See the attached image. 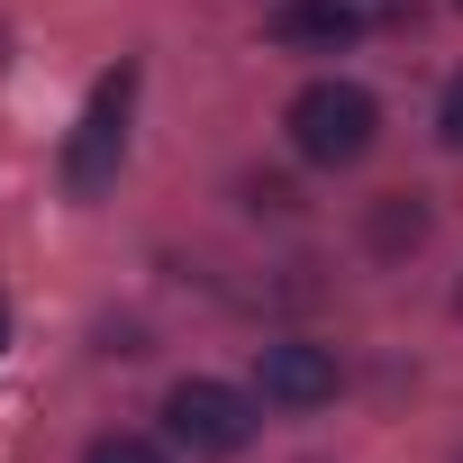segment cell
<instances>
[{
    "label": "cell",
    "mask_w": 463,
    "mask_h": 463,
    "mask_svg": "<svg viewBox=\"0 0 463 463\" xmlns=\"http://www.w3.org/2000/svg\"><path fill=\"white\" fill-rule=\"evenodd\" d=\"M418 237H427V209H418V200H382V209H373V246H382V255H400V246H418Z\"/></svg>",
    "instance_id": "6"
},
{
    "label": "cell",
    "mask_w": 463,
    "mask_h": 463,
    "mask_svg": "<svg viewBox=\"0 0 463 463\" xmlns=\"http://www.w3.org/2000/svg\"><path fill=\"white\" fill-rule=\"evenodd\" d=\"M373 128H382V109H373L364 82H309V91L291 100V146H300V164L345 173V164L373 155Z\"/></svg>",
    "instance_id": "1"
},
{
    "label": "cell",
    "mask_w": 463,
    "mask_h": 463,
    "mask_svg": "<svg viewBox=\"0 0 463 463\" xmlns=\"http://www.w3.org/2000/svg\"><path fill=\"white\" fill-rule=\"evenodd\" d=\"M82 463H164V454H155L146 436H100V445H91Z\"/></svg>",
    "instance_id": "7"
},
{
    "label": "cell",
    "mask_w": 463,
    "mask_h": 463,
    "mask_svg": "<svg viewBox=\"0 0 463 463\" xmlns=\"http://www.w3.org/2000/svg\"><path fill=\"white\" fill-rule=\"evenodd\" d=\"M0 345H10V309H0Z\"/></svg>",
    "instance_id": "10"
},
{
    "label": "cell",
    "mask_w": 463,
    "mask_h": 463,
    "mask_svg": "<svg viewBox=\"0 0 463 463\" xmlns=\"http://www.w3.org/2000/svg\"><path fill=\"white\" fill-rule=\"evenodd\" d=\"M273 37H282V46H309V55H336V46L364 37V19H354V0H282V10H273Z\"/></svg>",
    "instance_id": "5"
},
{
    "label": "cell",
    "mask_w": 463,
    "mask_h": 463,
    "mask_svg": "<svg viewBox=\"0 0 463 463\" xmlns=\"http://www.w3.org/2000/svg\"><path fill=\"white\" fill-rule=\"evenodd\" d=\"M128 100H137V64H118V73L91 82V100H82L73 137H64V191H73V200H100V191L118 182V155H128Z\"/></svg>",
    "instance_id": "2"
},
{
    "label": "cell",
    "mask_w": 463,
    "mask_h": 463,
    "mask_svg": "<svg viewBox=\"0 0 463 463\" xmlns=\"http://www.w3.org/2000/svg\"><path fill=\"white\" fill-rule=\"evenodd\" d=\"M436 128H445V146H454V155H463V73H454V82H445V109H436Z\"/></svg>",
    "instance_id": "8"
},
{
    "label": "cell",
    "mask_w": 463,
    "mask_h": 463,
    "mask_svg": "<svg viewBox=\"0 0 463 463\" xmlns=\"http://www.w3.org/2000/svg\"><path fill=\"white\" fill-rule=\"evenodd\" d=\"M454 10H463V0H454Z\"/></svg>",
    "instance_id": "11"
},
{
    "label": "cell",
    "mask_w": 463,
    "mask_h": 463,
    "mask_svg": "<svg viewBox=\"0 0 463 463\" xmlns=\"http://www.w3.org/2000/svg\"><path fill=\"white\" fill-rule=\"evenodd\" d=\"M246 200H255V209H273V218H282V209H291V182H273V173H264V182H246Z\"/></svg>",
    "instance_id": "9"
},
{
    "label": "cell",
    "mask_w": 463,
    "mask_h": 463,
    "mask_svg": "<svg viewBox=\"0 0 463 463\" xmlns=\"http://www.w3.org/2000/svg\"><path fill=\"white\" fill-rule=\"evenodd\" d=\"M164 427H173V445H191V454H246V445H255V400L227 391V382H173Z\"/></svg>",
    "instance_id": "3"
},
{
    "label": "cell",
    "mask_w": 463,
    "mask_h": 463,
    "mask_svg": "<svg viewBox=\"0 0 463 463\" xmlns=\"http://www.w3.org/2000/svg\"><path fill=\"white\" fill-rule=\"evenodd\" d=\"M255 391H264L273 409H318V400H336V354H327V345L282 336V345H264V354H255Z\"/></svg>",
    "instance_id": "4"
}]
</instances>
